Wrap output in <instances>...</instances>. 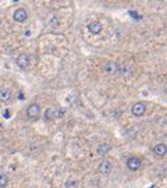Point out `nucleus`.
<instances>
[{
	"mask_svg": "<svg viewBox=\"0 0 167 188\" xmlns=\"http://www.w3.org/2000/svg\"><path fill=\"white\" fill-rule=\"evenodd\" d=\"M40 113V106L38 103H31L28 106V109H26V116H28V119H36Z\"/></svg>",
	"mask_w": 167,
	"mask_h": 188,
	"instance_id": "nucleus-1",
	"label": "nucleus"
},
{
	"mask_svg": "<svg viewBox=\"0 0 167 188\" xmlns=\"http://www.w3.org/2000/svg\"><path fill=\"white\" fill-rule=\"evenodd\" d=\"M132 114L135 117H139V116H144L145 112H146V105L144 102H137L132 105V109H131Z\"/></svg>",
	"mask_w": 167,
	"mask_h": 188,
	"instance_id": "nucleus-2",
	"label": "nucleus"
},
{
	"mask_svg": "<svg viewBox=\"0 0 167 188\" xmlns=\"http://www.w3.org/2000/svg\"><path fill=\"white\" fill-rule=\"evenodd\" d=\"M141 159L135 158V156H131V158L127 159V167L130 169V170H132V172H137V170H139L141 169Z\"/></svg>",
	"mask_w": 167,
	"mask_h": 188,
	"instance_id": "nucleus-3",
	"label": "nucleus"
},
{
	"mask_svg": "<svg viewBox=\"0 0 167 188\" xmlns=\"http://www.w3.org/2000/svg\"><path fill=\"white\" fill-rule=\"evenodd\" d=\"M63 110H56V109H47L45 112V120L46 121H52V120L57 119V117H61L63 116Z\"/></svg>",
	"mask_w": 167,
	"mask_h": 188,
	"instance_id": "nucleus-4",
	"label": "nucleus"
},
{
	"mask_svg": "<svg viewBox=\"0 0 167 188\" xmlns=\"http://www.w3.org/2000/svg\"><path fill=\"white\" fill-rule=\"evenodd\" d=\"M17 66L23 70H26L30 67V56L25 53H21L20 56L17 57Z\"/></svg>",
	"mask_w": 167,
	"mask_h": 188,
	"instance_id": "nucleus-5",
	"label": "nucleus"
},
{
	"mask_svg": "<svg viewBox=\"0 0 167 188\" xmlns=\"http://www.w3.org/2000/svg\"><path fill=\"white\" fill-rule=\"evenodd\" d=\"M111 169H113V166H111V163L109 162V160H102L98 166V172L100 173V174L106 176L111 172Z\"/></svg>",
	"mask_w": 167,
	"mask_h": 188,
	"instance_id": "nucleus-6",
	"label": "nucleus"
},
{
	"mask_svg": "<svg viewBox=\"0 0 167 188\" xmlns=\"http://www.w3.org/2000/svg\"><path fill=\"white\" fill-rule=\"evenodd\" d=\"M26 18H28V13H26L25 9H17L14 11V20L17 23H24Z\"/></svg>",
	"mask_w": 167,
	"mask_h": 188,
	"instance_id": "nucleus-7",
	"label": "nucleus"
},
{
	"mask_svg": "<svg viewBox=\"0 0 167 188\" xmlns=\"http://www.w3.org/2000/svg\"><path fill=\"white\" fill-rule=\"evenodd\" d=\"M118 64L117 63H114V61H109V63H106L105 66H103V71L105 73H107V74H114V73H117L118 70Z\"/></svg>",
	"mask_w": 167,
	"mask_h": 188,
	"instance_id": "nucleus-8",
	"label": "nucleus"
},
{
	"mask_svg": "<svg viewBox=\"0 0 167 188\" xmlns=\"http://www.w3.org/2000/svg\"><path fill=\"white\" fill-rule=\"evenodd\" d=\"M88 31L93 35H98L102 32V24L99 21H92L91 24H88Z\"/></svg>",
	"mask_w": 167,
	"mask_h": 188,
	"instance_id": "nucleus-9",
	"label": "nucleus"
},
{
	"mask_svg": "<svg viewBox=\"0 0 167 188\" xmlns=\"http://www.w3.org/2000/svg\"><path fill=\"white\" fill-rule=\"evenodd\" d=\"M153 152H155V155L156 156L163 158V156L167 153V146L164 145V144H157V145L153 146Z\"/></svg>",
	"mask_w": 167,
	"mask_h": 188,
	"instance_id": "nucleus-10",
	"label": "nucleus"
},
{
	"mask_svg": "<svg viewBox=\"0 0 167 188\" xmlns=\"http://www.w3.org/2000/svg\"><path fill=\"white\" fill-rule=\"evenodd\" d=\"M11 98V91L7 88L0 89V102H9Z\"/></svg>",
	"mask_w": 167,
	"mask_h": 188,
	"instance_id": "nucleus-11",
	"label": "nucleus"
},
{
	"mask_svg": "<svg viewBox=\"0 0 167 188\" xmlns=\"http://www.w3.org/2000/svg\"><path fill=\"white\" fill-rule=\"evenodd\" d=\"M109 151H110V145H109V144H100V145L98 146V153L102 156H105Z\"/></svg>",
	"mask_w": 167,
	"mask_h": 188,
	"instance_id": "nucleus-12",
	"label": "nucleus"
},
{
	"mask_svg": "<svg viewBox=\"0 0 167 188\" xmlns=\"http://www.w3.org/2000/svg\"><path fill=\"white\" fill-rule=\"evenodd\" d=\"M59 24H60V20L57 18V17H56V16L50 17V20H49V26H52V28H57V26H59Z\"/></svg>",
	"mask_w": 167,
	"mask_h": 188,
	"instance_id": "nucleus-13",
	"label": "nucleus"
},
{
	"mask_svg": "<svg viewBox=\"0 0 167 188\" xmlns=\"http://www.w3.org/2000/svg\"><path fill=\"white\" fill-rule=\"evenodd\" d=\"M7 183H9V180H7V176L6 174H0V187L4 188L7 185Z\"/></svg>",
	"mask_w": 167,
	"mask_h": 188,
	"instance_id": "nucleus-14",
	"label": "nucleus"
},
{
	"mask_svg": "<svg viewBox=\"0 0 167 188\" xmlns=\"http://www.w3.org/2000/svg\"><path fill=\"white\" fill-rule=\"evenodd\" d=\"M75 187H77V181H75V180L70 178V180H67V181H66V188H75Z\"/></svg>",
	"mask_w": 167,
	"mask_h": 188,
	"instance_id": "nucleus-15",
	"label": "nucleus"
},
{
	"mask_svg": "<svg viewBox=\"0 0 167 188\" xmlns=\"http://www.w3.org/2000/svg\"><path fill=\"white\" fill-rule=\"evenodd\" d=\"M4 117H10V112H9V110H6V112H4Z\"/></svg>",
	"mask_w": 167,
	"mask_h": 188,
	"instance_id": "nucleus-16",
	"label": "nucleus"
},
{
	"mask_svg": "<svg viewBox=\"0 0 167 188\" xmlns=\"http://www.w3.org/2000/svg\"><path fill=\"white\" fill-rule=\"evenodd\" d=\"M163 123H164V124H166V125H167V113H166V114H164V119H163Z\"/></svg>",
	"mask_w": 167,
	"mask_h": 188,
	"instance_id": "nucleus-17",
	"label": "nucleus"
},
{
	"mask_svg": "<svg viewBox=\"0 0 167 188\" xmlns=\"http://www.w3.org/2000/svg\"><path fill=\"white\" fill-rule=\"evenodd\" d=\"M0 24H2V21H0Z\"/></svg>",
	"mask_w": 167,
	"mask_h": 188,
	"instance_id": "nucleus-18",
	"label": "nucleus"
}]
</instances>
